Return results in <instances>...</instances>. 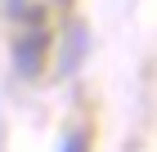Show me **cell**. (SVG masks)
Instances as JSON below:
<instances>
[{"label":"cell","instance_id":"obj_1","mask_svg":"<svg viewBox=\"0 0 157 152\" xmlns=\"http://www.w3.org/2000/svg\"><path fill=\"white\" fill-rule=\"evenodd\" d=\"M45 49H49V32L27 27V32L13 40V67H18V76H40V67H45Z\"/></svg>","mask_w":157,"mask_h":152},{"label":"cell","instance_id":"obj_2","mask_svg":"<svg viewBox=\"0 0 157 152\" xmlns=\"http://www.w3.org/2000/svg\"><path fill=\"white\" fill-rule=\"evenodd\" d=\"M81 54H85V27H81V23H72V32H67V54H63L59 72H76Z\"/></svg>","mask_w":157,"mask_h":152},{"label":"cell","instance_id":"obj_3","mask_svg":"<svg viewBox=\"0 0 157 152\" xmlns=\"http://www.w3.org/2000/svg\"><path fill=\"white\" fill-rule=\"evenodd\" d=\"M59 152H90V134H85V130H72V134L59 143Z\"/></svg>","mask_w":157,"mask_h":152}]
</instances>
